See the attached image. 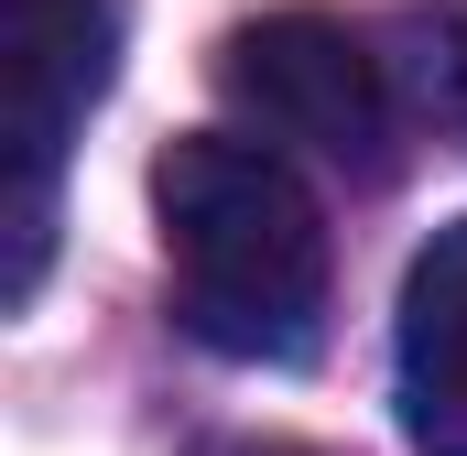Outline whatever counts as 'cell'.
Returning a JSON list of instances; mask_svg holds the SVG:
<instances>
[{
	"label": "cell",
	"mask_w": 467,
	"mask_h": 456,
	"mask_svg": "<svg viewBox=\"0 0 467 456\" xmlns=\"http://www.w3.org/2000/svg\"><path fill=\"white\" fill-rule=\"evenodd\" d=\"M119 0H0V141H11V305L44 283L55 239V174L88 109L109 98Z\"/></svg>",
	"instance_id": "cell-3"
},
{
	"label": "cell",
	"mask_w": 467,
	"mask_h": 456,
	"mask_svg": "<svg viewBox=\"0 0 467 456\" xmlns=\"http://www.w3.org/2000/svg\"><path fill=\"white\" fill-rule=\"evenodd\" d=\"M218 88L229 109L272 141V152H316L337 174H391L402 141V98L380 44L327 22V11H261L218 44Z\"/></svg>",
	"instance_id": "cell-2"
},
{
	"label": "cell",
	"mask_w": 467,
	"mask_h": 456,
	"mask_svg": "<svg viewBox=\"0 0 467 456\" xmlns=\"http://www.w3.org/2000/svg\"><path fill=\"white\" fill-rule=\"evenodd\" d=\"M380 66H391L402 119H424V130L467 141V0H413V11L391 22Z\"/></svg>",
	"instance_id": "cell-5"
},
{
	"label": "cell",
	"mask_w": 467,
	"mask_h": 456,
	"mask_svg": "<svg viewBox=\"0 0 467 456\" xmlns=\"http://www.w3.org/2000/svg\"><path fill=\"white\" fill-rule=\"evenodd\" d=\"M152 218L174 261V316L218 358H305L327 316V218L272 141L185 130L152 163Z\"/></svg>",
	"instance_id": "cell-1"
},
{
	"label": "cell",
	"mask_w": 467,
	"mask_h": 456,
	"mask_svg": "<svg viewBox=\"0 0 467 456\" xmlns=\"http://www.w3.org/2000/svg\"><path fill=\"white\" fill-rule=\"evenodd\" d=\"M391 402L413 456H467V218L435 228L402 272V326H391Z\"/></svg>",
	"instance_id": "cell-4"
}]
</instances>
